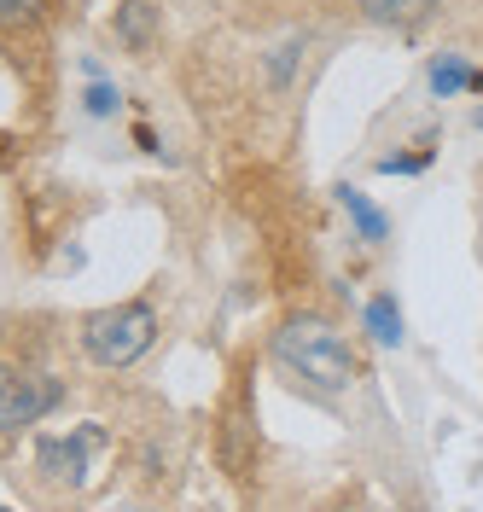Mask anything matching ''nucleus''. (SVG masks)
I'll list each match as a JSON object with an SVG mask.
<instances>
[{
  "instance_id": "1",
  "label": "nucleus",
  "mask_w": 483,
  "mask_h": 512,
  "mask_svg": "<svg viewBox=\"0 0 483 512\" xmlns=\"http://www.w3.org/2000/svg\"><path fill=\"white\" fill-rule=\"evenodd\" d=\"M268 355L286 367L297 384L321 390V396H344L355 379H361V355L350 350V338L321 315H291L274 338H268Z\"/></svg>"
},
{
  "instance_id": "2",
  "label": "nucleus",
  "mask_w": 483,
  "mask_h": 512,
  "mask_svg": "<svg viewBox=\"0 0 483 512\" xmlns=\"http://www.w3.org/2000/svg\"><path fill=\"white\" fill-rule=\"evenodd\" d=\"M76 338H82V355H88L94 367L123 373L140 355H152V344H158V309H152L146 297L94 309V315H82V332H76Z\"/></svg>"
},
{
  "instance_id": "3",
  "label": "nucleus",
  "mask_w": 483,
  "mask_h": 512,
  "mask_svg": "<svg viewBox=\"0 0 483 512\" xmlns=\"http://www.w3.org/2000/svg\"><path fill=\"white\" fill-rule=\"evenodd\" d=\"M65 402V384L53 373H30V367H0V437L30 431Z\"/></svg>"
},
{
  "instance_id": "4",
  "label": "nucleus",
  "mask_w": 483,
  "mask_h": 512,
  "mask_svg": "<svg viewBox=\"0 0 483 512\" xmlns=\"http://www.w3.org/2000/svg\"><path fill=\"white\" fill-rule=\"evenodd\" d=\"M105 448V431L99 425H76L65 437H35V472L59 489H82L88 472H94V454Z\"/></svg>"
},
{
  "instance_id": "5",
  "label": "nucleus",
  "mask_w": 483,
  "mask_h": 512,
  "mask_svg": "<svg viewBox=\"0 0 483 512\" xmlns=\"http://www.w3.org/2000/svg\"><path fill=\"white\" fill-rule=\"evenodd\" d=\"M111 30H117V41H123V53L146 59V53L158 47V6H152V0H117Z\"/></svg>"
},
{
  "instance_id": "6",
  "label": "nucleus",
  "mask_w": 483,
  "mask_h": 512,
  "mask_svg": "<svg viewBox=\"0 0 483 512\" xmlns=\"http://www.w3.org/2000/svg\"><path fill=\"white\" fill-rule=\"evenodd\" d=\"M355 12H361V24H373V30L408 35L437 12V0H355Z\"/></svg>"
},
{
  "instance_id": "7",
  "label": "nucleus",
  "mask_w": 483,
  "mask_h": 512,
  "mask_svg": "<svg viewBox=\"0 0 483 512\" xmlns=\"http://www.w3.org/2000/svg\"><path fill=\"white\" fill-rule=\"evenodd\" d=\"M425 82H431V94H437V99L483 94V70H478V64H466L460 53H437V59H431V70H425Z\"/></svg>"
},
{
  "instance_id": "8",
  "label": "nucleus",
  "mask_w": 483,
  "mask_h": 512,
  "mask_svg": "<svg viewBox=\"0 0 483 512\" xmlns=\"http://www.w3.org/2000/svg\"><path fill=\"white\" fill-rule=\"evenodd\" d=\"M338 204H344V216L355 222V239H367V245H385L390 239V216L361 187H338Z\"/></svg>"
},
{
  "instance_id": "9",
  "label": "nucleus",
  "mask_w": 483,
  "mask_h": 512,
  "mask_svg": "<svg viewBox=\"0 0 483 512\" xmlns=\"http://www.w3.org/2000/svg\"><path fill=\"white\" fill-rule=\"evenodd\" d=\"M361 326H367V338L379 344V350H396L408 332H402V309H396V297L379 291V297H367V309H361Z\"/></svg>"
},
{
  "instance_id": "10",
  "label": "nucleus",
  "mask_w": 483,
  "mask_h": 512,
  "mask_svg": "<svg viewBox=\"0 0 483 512\" xmlns=\"http://www.w3.org/2000/svg\"><path fill=\"white\" fill-rule=\"evenodd\" d=\"M47 0H0V30H24V24H41Z\"/></svg>"
},
{
  "instance_id": "11",
  "label": "nucleus",
  "mask_w": 483,
  "mask_h": 512,
  "mask_svg": "<svg viewBox=\"0 0 483 512\" xmlns=\"http://www.w3.org/2000/svg\"><path fill=\"white\" fill-rule=\"evenodd\" d=\"M117 105H123V94H117V88H111V82H88V94H82V111H88V117H117Z\"/></svg>"
},
{
  "instance_id": "12",
  "label": "nucleus",
  "mask_w": 483,
  "mask_h": 512,
  "mask_svg": "<svg viewBox=\"0 0 483 512\" xmlns=\"http://www.w3.org/2000/svg\"><path fill=\"white\" fill-rule=\"evenodd\" d=\"M297 47H303V41L291 35V41H280V47L268 53V82H274V88H286V82H291V64H297Z\"/></svg>"
},
{
  "instance_id": "13",
  "label": "nucleus",
  "mask_w": 483,
  "mask_h": 512,
  "mask_svg": "<svg viewBox=\"0 0 483 512\" xmlns=\"http://www.w3.org/2000/svg\"><path fill=\"white\" fill-rule=\"evenodd\" d=\"M431 163V146H419V152H390V158H379V175H419Z\"/></svg>"
},
{
  "instance_id": "14",
  "label": "nucleus",
  "mask_w": 483,
  "mask_h": 512,
  "mask_svg": "<svg viewBox=\"0 0 483 512\" xmlns=\"http://www.w3.org/2000/svg\"><path fill=\"white\" fill-rule=\"evenodd\" d=\"M472 123H478V128H483V105H478V111H472Z\"/></svg>"
}]
</instances>
